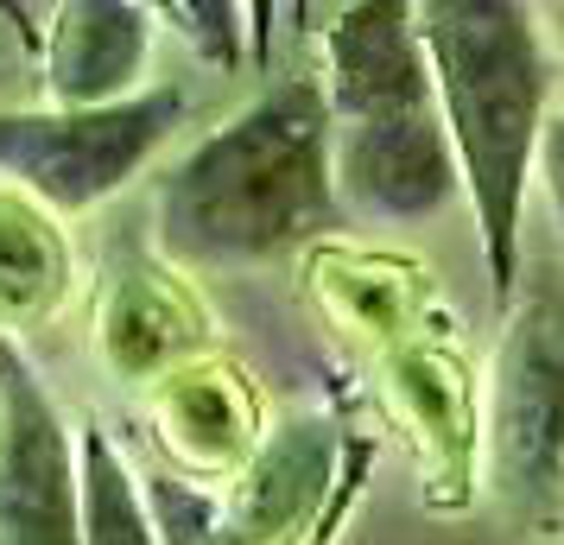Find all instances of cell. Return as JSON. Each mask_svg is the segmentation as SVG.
<instances>
[{"label":"cell","instance_id":"3957f363","mask_svg":"<svg viewBox=\"0 0 564 545\" xmlns=\"http://www.w3.org/2000/svg\"><path fill=\"white\" fill-rule=\"evenodd\" d=\"M317 89L330 108V184L343 209L375 222H425L457 197V159L437 121L412 7H343L324 32Z\"/></svg>","mask_w":564,"mask_h":545},{"label":"cell","instance_id":"6da1fadb","mask_svg":"<svg viewBox=\"0 0 564 545\" xmlns=\"http://www.w3.org/2000/svg\"><path fill=\"white\" fill-rule=\"evenodd\" d=\"M330 108L317 77H280L159 178V248L191 266H248L336 229Z\"/></svg>","mask_w":564,"mask_h":545},{"label":"cell","instance_id":"9c48e42d","mask_svg":"<svg viewBox=\"0 0 564 545\" xmlns=\"http://www.w3.org/2000/svg\"><path fill=\"white\" fill-rule=\"evenodd\" d=\"M70 438H77V533H83V545H159L147 494H140V476L128 469L121 444L102 432V418L89 413Z\"/></svg>","mask_w":564,"mask_h":545},{"label":"cell","instance_id":"8992f818","mask_svg":"<svg viewBox=\"0 0 564 545\" xmlns=\"http://www.w3.org/2000/svg\"><path fill=\"white\" fill-rule=\"evenodd\" d=\"M0 545H83L77 438L13 337H0Z\"/></svg>","mask_w":564,"mask_h":545},{"label":"cell","instance_id":"ba28073f","mask_svg":"<svg viewBox=\"0 0 564 545\" xmlns=\"http://www.w3.org/2000/svg\"><path fill=\"white\" fill-rule=\"evenodd\" d=\"M70 292V248L57 216L26 204L20 190H0V337L52 317Z\"/></svg>","mask_w":564,"mask_h":545},{"label":"cell","instance_id":"7c38bea8","mask_svg":"<svg viewBox=\"0 0 564 545\" xmlns=\"http://www.w3.org/2000/svg\"><path fill=\"white\" fill-rule=\"evenodd\" d=\"M558 526H564V476H558Z\"/></svg>","mask_w":564,"mask_h":545},{"label":"cell","instance_id":"5b68a950","mask_svg":"<svg viewBox=\"0 0 564 545\" xmlns=\"http://www.w3.org/2000/svg\"><path fill=\"white\" fill-rule=\"evenodd\" d=\"M184 108V83H147L108 108H0V178L45 216H83L147 172Z\"/></svg>","mask_w":564,"mask_h":545},{"label":"cell","instance_id":"8fae6325","mask_svg":"<svg viewBox=\"0 0 564 545\" xmlns=\"http://www.w3.org/2000/svg\"><path fill=\"white\" fill-rule=\"evenodd\" d=\"M533 165H539V178H545V190H552V209H558V229H564V115L558 121H545Z\"/></svg>","mask_w":564,"mask_h":545},{"label":"cell","instance_id":"52a82bcc","mask_svg":"<svg viewBox=\"0 0 564 545\" xmlns=\"http://www.w3.org/2000/svg\"><path fill=\"white\" fill-rule=\"evenodd\" d=\"M45 45V96L52 108H108L147 89L153 57V7L133 0H70L52 13Z\"/></svg>","mask_w":564,"mask_h":545},{"label":"cell","instance_id":"7a4b0ae2","mask_svg":"<svg viewBox=\"0 0 564 545\" xmlns=\"http://www.w3.org/2000/svg\"><path fill=\"white\" fill-rule=\"evenodd\" d=\"M412 32L432 70L457 184L476 204L488 292L508 312L520 292L527 172L545 133V89H552L545 45H539L533 13L513 0H425L412 7Z\"/></svg>","mask_w":564,"mask_h":545},{"label":"cell","instance_id":"277c9868","mask_svg":"<svg viewBox=\"0 0 564 545\" xmlns=\"http://www.w3.org/2000/svg\"><path fill=\"white\" fill-rule=\"evenodd\" d=\"M520 280L488 388V489L513 526L545 533L564 476V273L520 260Z\"/></svg>","mask_w":564,"mask_h":545},{"label":"cell","instance_id":"30bf717a","mask_svg":"<svg viewBox=\"0 0 564 545\" xmlns=\"http://www.w3.org/2000/svg\"><path fill=\"white\" fill-rule=\"evenodd\" d=\"M159 20H178V32L191 39V52L216 64V70H235L241 64V7H223V0H209V7H191V0H165L153 7Z\"/></svg>","mask_w":564,"mask_h":545}]
</instances>
